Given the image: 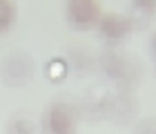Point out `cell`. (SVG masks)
Instances as JSON below:
<instances>
[{
    "label": "cell",
    "instance_id": "obj_1",
    "mask_svg": "<svg viewBox=\"0 0 156 134\" xmlns=\"http://www.w3.org/2000/svg\"><path fill=\"white\" fill-rule=\"evenodd\" d=\"M80 123V112L74 103L54 101L49 103L40 118L42 134H76Z\"/></svg>",
    "mask_w": 156,
    "mask_h": 134
},
{
    "label": "cell",
    "instance_id": "obj_2",
    "mask_svg": "<svg viewBox=\"0 0 156 134\" xmlns=\"http://www.w3.org/2000/svg\"><path fill=\"white\" fill-rule=\"evenodd\" d=\"M67 25L76 31H89L96 29L98 20L103 16V2L101 0H65L62 2Z\"/></svg>",
    "mask_w": 156,
    "mask_h": 134
},
{
    "label": "cell",
    "instance_id": "obj_3",
    "mask_svg": "<svg viewBox=\"0 0 156 134\" xmlns=\"http://www.w3.org/2000/svg\"><path fill=\"white\" fill-rule=\"evenodd\" d=\"M96 31L107 43H120L132 34V18L118 11H103L96 25Z\"/></svg>",
    "mask_w": 156,
    "mask_h": 134
},
{
    "label": "cell",
    "instance_id": "obj_4",
    "mask_svg": "<svg viewBox=\"0 0 156 134\" xmlns=\"http://www.w3.org/2000/svg\"><path fill=\"white\" fill-rule=\"evenodd\" d=\"M18 23V2L0 0V36H7Z\"/></svg>",
    "mask_w": 156,
    "mask_h": 134
},
{
    "label": "cell",
    "instance_id": "obj_5",
    "mask_svg": "<svg viewBox=\"0 0 156 134\" xmlns=\"http://www.w3.org/2000/svg\"><path fill=\"white\" fill-rule=\"evenodd\" d=\"M9 134H34V123L29 118H20V116H13L9 121V128H7Z\"/></svg>",
    "mask_w": 156,
    "mask_h": 134
},
{
    "label": "cell",
    "instance_id": "obj_6",
    "mask_svg": "<svg viewBox=\"0 0 156 134\" xmlns=\"http://www.w3.org/2000/svg\"><path fill=\"white\" fill-rule=\"evenodd\" d=\"M132 7L150 16V13L156 11V0H132Z\"/></svg>",
    "mask_w": 156,
    "mask_h": 134
},
{
    "label": "cell",
    "instance_id": "obj_7",
    "mask_svg": "<svg viewBox=\"0 0 156 134\" xmlns=\"http://www.w3.org/2000/svg\"><path fill=\"white\" fill-rule=\"evenodd\" d=\"M150 52H152L154 60H156V31L152 34V38H150Z\"/></svg>",
    "mask_w": 156,
    "mask_h": 134
}]
</instances>
